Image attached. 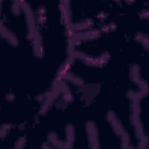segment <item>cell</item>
<instances>
[{
  "label": "cell",
  "mask_w": 149,
  "mask_h": 149,
  "mask_svg": "<svg viewBox=\"0 0 149 149\" xmlns=\"http://www.w3.org/2000/svg\"><path fill=\"white\" fill-rule=\"evenodd\" d=\"M81 102L95 149H140L136 106L143 91L132 43L92 62L74 56L61 81Z\"/></svg>",
  "instance_id": "obj_1"
},
{
  "label": "cell",
  "mask_w": 149,
  "mask_h": 149,
  "mask_svg": "<svg viewBox=\"0 0 149 149\" xmlns=\"http://www.w3.org/2000/svg\"><path fill=\"white\" fill-rule=\"evenodd\" d=\"M132 47L137 76L144 86L136 106L137 127L141 137L140 149H149V48L140 42H134Z\"/></svg>",
  "instance_id": "obj_3"
},
{
  "label": "cell",
  "mask_w": 149,
  "mask_h": 149,
  "mask_svg": "<svg viewBox=\"0 0 149 149\" xmlns=\"http://www.w3.org/2000/svg\"><path fill=\"white\" fill-rule=\"evenodd\" d=\"M72 118L71 98L59 86L27 132L20 149H68Z\"/></svg>",
  "instance_id": "obj_2"
},
{
  "label": "cell",
  "mask_w": 149,
  "mask_h": 149,
  "mask_svg": "<svg viewBox=\"0 0 149 149\" xmlns=\"http://www.w3.org/2000/svg\"><path fill=\"white\" fill-rule=\"evenodd\" d=\"M61 86H63L65 88V91L69 93L71 101H72V107H73L71 135H70V142H69L68 149H95L93 141H92L91 133H90V127L84 116L80 100L68 87H65L62 84H61Z\"/></svg>",
  "instance_id": "obj_4"
}]
</instances>
